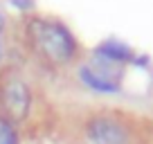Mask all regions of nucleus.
Wrapping results in <instances>:
<instances>
[{"label": "nucleus", "mask_w": 153, "mask_h": 144, "mask_svg": "<svg viewBox=\"0 0 153 144\" xmlns=\"http://www.w3.org/2000/svg\"><path fill=\"white\" fill-rule=\"evenodd\" d=\"M29 43L52 63H70L76 54V39L72 32L54 18H32L27 23Z\"/></svg>", "instance_id": "1"}, {"label": "nucleus", "mask_w": 153, "mask_h": 144, "mask_svg": "<svg viewBox=\"0 0 153 144\" xmlns=\"http://www.w3.org/2000/svg\"><path fill=\"white\" fill-rule=\"evenodd\" d=\"M0 101H2V108L7 113V120L20 122L29 115V108H32V90H29V86L23 79L9 77V79H5V83L0 88Z\"/></svg>", "instance_id": "2"}, {"label": "nucleus", "mask_w": 153, "mask_h": 144, "mask_svg": "<svg viewBox=\"0 0 153 144\" xmlns=\"http://www.w3.org/2000/svg\"><path fill=\"white\" fill-rule=\"evenodd\" d=\"M115 70H117V65H108V63L95 59V63H88V65L79 68V79L90 90L113 95V92H120V88H122V81Z\"/></svg>", "instance_id": "3"}, {"label": "nucleus", "mask_w": 153, "mask_h": 144, "mask_svg": "<svg viewBox=\"0 0 153 144\" xmlns=\"http://www.w3.org/2000/svg\"><path fill=\"white\" fill-rule=\"evenodd\" d=\"M88 144H131L128 128L120 120L108 115H97L86 124Z\"/></svg>", "instance_id": "4"}, {"label": "nucleus", "mask_w": 153, "mask_h": 144, "mask_svg": "<svg viewBox=\"0 0 153 144\" xmlns=\"http://www.w3.org/2000/svg\"><path fill=\"white\" fill-rule=\"evenodd\" d=\"M95 59L108 63V65H124V63L135 61V54H133V50H131L128 45H124L122 41L110 39V41H104V43L97 45Z\"/></svg>", "instance_id": "5"}, {"label": "nucleus", "mask_w": 153, "mask_h": 144, "mask_svg": "<svg viewBox=\"0 0 153 144\" xmlns=\"http://www.w3.org/2000/svg\"><path fill=\"white\" fill-rule=\"evenodd\" d=\"M0 144H18V133L14 128V122L0 115Z\"/></svg>", "instance_id": "6"}, {"label": "nucleus", "mask_w": 153, "mask_h": 144, "mask_svg": "<svg viewBox=\"0 0 153 144\" xmlns=\"http://www.w3.org/2000/svg\"><path fill=\"white\" fill-rule=\"evenodd\" d=\"M11 2H14L18 9H32L34 7V0H11Z\"/></svg>", "instance_id": "7"}, {"label": "nucleus", "mask_w": 153, "mask_h": 144, "mask_svg": "<svg viewBox=\"0 0 153 144\" xmlns=\"http://www.w3.org/2000/svg\"><path fill=\"white\" fill-rule=\"evenodd\" d=\"M5 23L7 20H5V16H2V11H0V34H2V29H5Z\"/></svg>", "instance_id": "8"}, {"label": "nucleus", "mask_w": 153, "mask_h": 144, "mask_svg": "<svg viewBox=\"0 0 153 144\" xmlns=\"http://www.w3.org/2000/svg\"><path fill=\"white\" fill-rule=\"evenodd\" d=\"M2 59H5V48H2V39H0V63H2Z\"/></svg>", "instance_id": "9"}]
</instances>
